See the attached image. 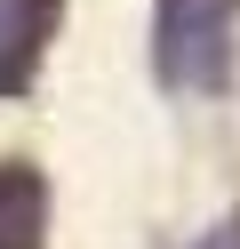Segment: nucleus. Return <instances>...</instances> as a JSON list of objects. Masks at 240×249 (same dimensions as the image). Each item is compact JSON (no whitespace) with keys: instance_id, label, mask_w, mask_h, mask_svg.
Here are the masks:
<instances>
[{"instance_id":"nucleus-2","label":"nucleus","mask_w":240,"mask_h":249,"mask_svg":"<svg viewBox=\"0 0 240 249\" xmlns=\"http://www.w3.org/2000/svg\"><path fill=\"white\" fill-rule=\"evenodd\" d=\"M208 249H240V233H232V225H224V233H216V241H208Z\"/></svg>"},{"instance_id":"nucleus-1","label":"nucleus","mask_w":240,"mask_h":249,"mask_svg":"<svg viewBox=\"0 0 240 249\" xmlns=\"http://www.w3.org/2000/svg\"><path fill=\"white\" fill-rule=\"evenodd\" d=\"M40 241V185L24 169H0V249H32Z\"/></svg>"}]
</instances>
